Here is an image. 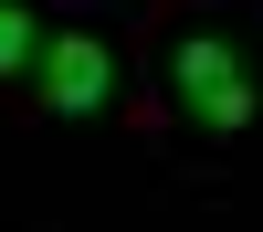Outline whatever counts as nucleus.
<instances>
[{"instance_id":"nucleus-1","label":"nucleus","mask_w":263,"mask_h":232,"mask_svg":"<svg viewBox=\"0 0 263 232\" xmlns=\"http://www.w3.org/2000/svg\"><path fill=\"white\" fill-rule=\"evenodd\" d=\"M168 84H179V116L200 127V137H242V127H253L242 53H232L221 32H179V53H168Z\"/></svg>"},{"instance_id":"nucleus-2","label":"nucleus","mask_w":263,"mask_h":232,"mask_svg":"<svg viewBox=\"0 0 263 232\" xmlns=\"http://www.w3.org/2000/svg\"><path fill=\"white\" fill-rule=\"evenodd\" d=\"M32 95L53 105V116H95V105L116 95V53H105V32H42Z\"/></svg>"},{"instance_id":"nucleus-3","label":"nucleus","mask_w":263,"mask_h":232,"mask_svg":"<svg viewBox=\"0 0 263 232\" xmlns=\"http://www.w3.org/2000/svg\"><path fill=\"white\" fill-rule=\"evenodd\" d=\"M32 53H42V11L32 0H0V74H32Z\"/></svg>"}]
</instances>
